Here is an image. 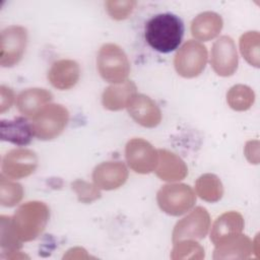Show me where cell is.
I'll return each instance as SVG.
<instances>
[{
	"label": "cell",
	"instance_id": "obj_8",
	"mask_svg": "<svg viewBox=\"0 0 260 260\" xmlns=\"http://www.w3.org/2000/svg\"><path fill=\"white\" fill-rule=\"evenodd\" d=\"M125 156L128 166L139 174L154 171L158 161V151L142 138H133L127 142Z\"/></svg>",
	"mask_w": 260,
	"mask_h": 260
},
{
	"label": "cell",
	"instance_id": "obj_29",
	"mask_svg": "<svg viewBox=\"0 0 260 260\" xmlns=\"http://www.w3.org/2000/svg\"><path fill=\"white\" fill-rule=\"evenodd\" d=\"M109 15L117 20L125 19L132 12L134 1H108L105 4Z\"/></svg>",
	"mask_w": 260,
	"mask_h": 260
},
{
	"label": "cell",
	"instance_id": "obj_22",
	"mask_svg": "<svg viewBox=\"0 0 260 260\" xmlns=\"http://www.w3.org/2000/svg\"><path fill=\"white\" fill-rule=\"evenodd\" d=\"M195 190L197 195L207 202H216L223 194L222 184L214 174L200 176L195 183Z\"/></svg>",
	"mask_w": 260,
	"mask_h": 260
},
{
	"label": "cell",
	"instance_id": "obj_13",
	"mask_svg": "<svg viewBox=\"0 0 260 260\" xmlns=\"http://www.w3.org/2000/svg\"><path fill=\"white\" fill-rule=\"evenodd\" d=\"M128 178V170L122 161H105L96 166L92 180L99 189L114 190L121 187Z\"/></svg>",
	"mask_w": 260,
	"mask_h": 260
},
{
	"label": "cell",
	"instance_id": "obj_18",
	"mask_svg": "<svg viewBox=\"0 0 260 260\" xmlns=\"http://www.w3.org/2000/svg\"><path fill=\"white\" fill-rule=\"evenodd\" d=\"M136 85L131 80L113 84L107 87L102 96L103 106L110 111H119L127 108L132 98L136 94Z\"/></svg>",
	"mask_w": 260,
	"mask_h": 260
},
{
	"label": "cell",
	"instance_id": "obj_7",
	"mask_svg": "<svg viewBox=\"0 0 260 260\" xmlns=\"http://www.w3.org/2000/svg\"><path fill=\"white\" fill-rule=\"evenodd\" d=\"M27 42L26 28L20 25H10L1 31L0 64L2 67L16 65L25 51Z\"/></svg>",
	"mask_w": 260,
	"mask_h": 260
},
{
	"label": "cell",
	"instance_id": "obj_1",
	"mask_svg": "<svg viewBox=\"0 0 260 260\" xmlns=\"http://www.w3.org/2000/svg\"><path fill=\"white\" fill-rule=\"evenodd\" d=\"M183 35L182 19L171 12L156 14L145 24V41L159 53L167 54L175 51L181 44Z\"/></svg>",
	"mask_w": 260,
	"mask_h": 260
},
{
	"label": "cell",
	"instance_id": "obj_30",
	"mask_svg": "<svg viewBox=\"0 0 260 260\" xmlns=\"http://www.w3.org/2000/svg\"><path fill=\"white\" fill-rule=\"evenodd\" d=\"M14 94L11 88L1 85L0 87V112L4 113L7 109H9L13 103Z\"/></svg>",
	"mask_w": 260,
	"mask_h": 260
},
{
	"label": "cell",
	"instance_id": "obj_26",
	"mask_svg": "<svg viewBox=\"0 0 260 260\" xmlns=\"http://www.w3.org/2000/svg\"><path fill=\"white\" fill-rule=\"evenodd\" d=\"M240 50L246 61L256 67L259 66V32L247 31L240 39Z\"/></svg>",
	"mask_w": 260,
	"mask_h": 260
},
{
	"label": "cell",
	"instance_id": "obj_25",
	"mask_svg": "<svg viewBox=\"0 0 260 260\" xmlns=\"http://www.w3.org/2000/svg\"><path fill=\"white\" fill-rule=\"evenodd\" d=\"M23 196V188L20 184L9 181L1 174L0 177V203L6 207L16 205Z\"/></svg>",
	"mask_w": 260,
	"mask_h": 260
},
{
	"label": "cell",
	"instance_id": "obj_17",
	"mask_svg": "<svg viewBox=\"0 0 260 260\" xmlns=\"http://www.w3.org/2000/svg\"><path fill=\"white\" fill-rule=\"evenodd\" d=\"M1 139L15 145H26L34 135L31 122L24 117H16L12 120H2L0 123Z\"/></svg>",
	"mask_w": 260,
	"mask_h": 260
},
{
	"label": "cell",
	"instance_id": "obj_19",
	"mask_svg": "<svg viewBox=\"0 0 260 260\" xmlns=\"http://www.w3.org/2000/svg\"><path fill=\"white\" fill-rule=\"evenodd\" d=\"M52 93L45 88H28L16 98V106L21 114L35 117L52 100Z\"/></svg>",
	"mask_w": 260,
	"mask_h": 260
},
{
	"label": "cell",
	"instance_id": "obj_21",
	"mask_svg": "<svg viewBox=\"0 0 260 260\" xmlns=\"http://www.w3.org/2000/svg\"><path fill=\"white\" fill-rule=\"evenodd\" d=\"M253 252L252 241L242 234L229 239L228 241L216 245L214 249V259L226 258H248Z\"/></svg>",
	"mask_w": 260,
	"mask_h": 260
},
{
	"label": "cell",
	"instance_id": "obj_23",
	"mask_svg": "<svg viewBox=\"0 0 260 260\" xmlns=\"http://www.w3.org/2000/svg\"><path fill=\"white\" fill-rule=\"evenodd\" d=\"M0 222V246L3 252H8V257L10 254L18 252L22 246V241L17 237L10 216L1 215Z\"/></svg>",
	"mask_w": 260,
	"mask_h": 260
},
{
	"label": "cell",
	"instance_id": "obj_20",
	"mask_svg": "<svg viewBox=\"0 0 260 260\" xmlns=\"http://www.w3.org/2000/svg\"><path fill=\"white\" fill-rule=\"evenodd\" d=\"M222 24V18L219 14L212 11L202 12L192 20L191 32L196 40L206 42L219 34Z\"/></svg>",
	"mask_w": 260,
	"mask_h": 260
},
{
	"label": "cell",
	"instance_id": "obj_16",
	"mask_svg": "<svg viewBox=\"0 0 260 260\" xmlns=\"http://www.w3.org/2000/svg\"><path fill=\"white\" fill-rule=\"evenodd\" d=\"M157 151L158 161L154 171L160 180L174 182L187 176L188 168L179 155L166 149H158Z\"/></svg>",
	"mask_w": 260,
	"mask_h": 260
},
{
	"label": "cell",
	"instance_id": "obj_24",
	"mask_svg": "<svg viewBox=\"0 0 260 260\" xmlns=\"http://www.w3.org/2000/svg\"><path fill=\"white\" fill-rule=\"evenodd\" d=\"M254 91L247 85L237 84L231 87L226 93L229 106L235 111H246L254 103Z\"/></svg>",
	"mask_w": 260,
	"mask_h": 260
},
{
	"label": "cell",
	"instance_id": "obj_4",
	"mask_svg": "<svg viewBox=\"0 0 260 260\" xmlns=\"http://www.w3.org/2000/svg\"><path fill=\"white\" fill-rule=\"evenodd\" d=\"M68 120L69 112L64 106L58 104L47 105L32 117L34 135L41 140L54 139L63 132Z\"/></svg>",
	"mask_w": 260,
	"mask_h": 260
},
{
	"label": "cell",
	"instance_id": "obj_5",
	"mask_svg": "<svg viewBox=\"0 0 260 260\" xmlns=\"http://www.w3.org/2000/svg\"><path fill=\"white\" fill-rule=\"evenodd\" d=\"M156 201L164 212L178 216L194 206L196 196L192 188L186 184H167L158 190Z\"/></svg>",
	"mask_w": 260,
	"mask_h": 260
},
{
	"label": "cell",
	"instance_id": "obj_3",
	"mask_svg": "<svg viewBox=\"0 0 260 260\" xmlns=\"http://www.w3.org/2000/svg\"><path fill=\"white\" fill-rule=\"evenodd\" d=\"M96 66L103 79L113 84L126 81L130 73L128 57L123 49L116 44H105L101 47Z\"/></svg>",
	"mask_w": 260,
	"mask_h": 260
},
{
	"label": "cell",
	"instance_id": "obj_14",
	"mask_svg": "<svg viewBox=\"0 0 260 260\" xmlns=\"http://www.w3.org/2000/svg\"><path fill=\"white\" fill-rule=\"evenodd\" d=\"M243 229L244 219L239 212H225L214 221L210 232V240L215 246L219 245L229 239L240 235Z\"/></svg>",
	"mask_w": 260,
	"mask_h": 260
},
{
	"label": "cell",
	"instance_id": "obj_11",
	"mask_svg": "<svg viewBox=\"0 0 260 260\" xmlns=\"http://www.w3.org/2000/svg\"><path fill=\"white\" fill-rule=\"evenodd\" d=\"M210 64L220 76H231L238 68V54L233 39L222 36L212 46Z\"/></svg>",
	"mask_w": 260,
	"mask_h": 260
},
{
	"label": "cell",
	"instance_id": "obj_2",
	"mask_svg": "<svg viewBox=\"0 0 260 260\" xmlns=\"http://www.w3.org/2000/svg\"><path fill=\"white\" fill-rule=\"evenodd\" d=\"M50 217L49 207L41 201L20 205L11 217L13 229L22 242L35 240L45 230Z\"/></svg>",
	"mask_w": 260,
	"mask_h": 260
},
{
	"label": "cell",
	"instance_id": "obj_9",
	"mask_svg": "<svg viewBox=\"0 0 260 260\" xmlns=\"http://www.w3.org/2000/svg\"><path fill=\"white\" fill-rule=\"evenodd\" d=\"M210 217L204 207L194 208L187 216L180 219L173 231V243L181 240H201L209 230Z\"/></svg>",
	"mask_w": 260,
	"mask_h": 260
},
{
	"label": "cell",
	"instance_id": "obj_10",
	"mask_svg": "<svg viewBox=\"0 0 260 260\" xmlns=\"http://www.w3.org/2000/svg\"><path fill=\"white\" fill-rule=\"evenodd\" d=\"M38 167L37 154L26 148L12 149L2 159V175L8 179H21L31 175Z\"/></svg>",
	"mask_w": 260,
	"mask_h": 260
},
{
	"label": "cell",
	"instance_id": "obj_15",
	"mask_svg": "<svg viewBox=\"0 0 260 260\" xmlns=\"http://www.w3.org/2000/svg\"><path fill=\"white\" fill-rule=\"evenodd\" d=\"M80 76V68L77 62L69 59H62L53 63L48 72V79L51 84L60 89L73 87Z\"/></svg>",
	"mask_w": 260,
	"mask_h": 260
},
{
	"label": "cell",
	"instance_id": "obj_6",
	"mask_svg": "<svg viewBox=\"0 0 260 260\" xmlns=\"http://www.w3.org/2000/svg\"><path fill=\"white\" fill-rule=\"evenodd\" d=\"M207 63V50L197 41H187L177 52L174 65L178 74L193 78L202 73Z\"/></svg>",
	"mask_w": 260,
	"mask_h": 260
},
{
	"label": "cell",
	"instance_id": "obj_28",
	"mask_svg": "<svg viewBox=\"0 0 260 260\" xmlns=\"http://www.w3.org/2000/svg\"><path fill=\"white\" fill-rule=\"evenodd\" d=\"M72 190L76 193L78 200L83 203H90L101 197V191L95 186L83 180H76L71 184Z\"/></svg>",
	"mask_w": 260,
	"mask_h": 260
},
{
	"label": "cell",
	"instance_id": "obj_12",
	"mask_svg": "<svg viewBox=\"0 0 260 260\" xmlns=\"http://www.w3.org/2000/svg\"><path fill=\"white\" fill-rule=\"evenodd\" d=\"M132 119L146 128H153L161 121V112L157 105L147 95L135 94L127 106Z\"/></svg>",
	"mask_w": 260,
	"mask_h": 260
},
{
	"label": "cell",
	"instance_id": "obj_27",
	"mask_svg": "<svg viewBox=\"0 0 260 260\" xmlns=\"http://www.w3.org/2000/svg\"><path fill=\"white\" fill-rule=\"evenodd\" d=\"M204 257L203 248L196 242L181 240L174 243L172 259H202Z\"/></svg>",
	"mask_w": 260,
	"mask_h": 260
}]
</instances>
